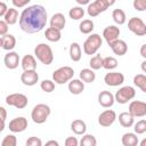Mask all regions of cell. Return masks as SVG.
Here are the masks:
<instances>
[{
  "instance_id": "obj_45",
  "label": "cell",
  "mask_w": 146,
  "mask_h": 146,
  "mask_svg": "<svg viewBox=\"0 0 146 146\" xmlns=\"http://www.w3.org/2000/svg\"><path fill=\"white\" fill-rule=\"evenodd\" d=\"M30 3V0H13V5L17 8H22L25 7Z\"/></svg>"
},
{
  "instance_id": "obj_28",
  "label": "cell",
  "mask_w": 146,
  "mask_h": 146,
  "mask_svg": "<svg viewBox=\"0 0 146 146\" xmlns=\"http://www.w3.org/2000/svg\"><path fill=\"white\" fill-rule=\"evenodd\" d=\"M44 36H46V39H47L48 41H50V42H57V41L60 40L62 33H60V31H58V30H56V29L48 27V29L46 30V32H44Z\"/></svg>"
},
{
  "instance_id": "obj_47",
  "label": "cell",
  "mask_w": 146,
  "mask_h": 146,
  "mask_svg": "<svg viewBox=\"0 0 146 146\" xmlns=\"http://www.w3.org/2000/svg\"><path fill=\"white\" fill-rule=\"evenodd\" d=\"M0 119L1 120H6L7 119V111L2 106H0Z\"/></svg>"
},
{
  "instance_id": "obj_18",
  "label": "cell",
  "mask_w": 146,
  "mask_h": 146,
  "mask_svg": "<svg viewBox=\"0 0 146 146\" xmlns=\"http://www.w3.org/2000/svg\"><path fill=\"white\" fill-rule=\"evenodd\" d=\"M110 47H111L112 51L115 55H117V56H123L128 51V46H127L125 41L124 40H121V39H117L116 41H114L113 43H111Z\"/></svg>"
},
{
  "instance_id": "obj_16",
  "label": "cell",
  "mask_w": 146,
  "mask_h": 146,
  "mask_svg": "<svg viewBox=\"0 0 146 146\" xmlns=\"http://www.w3.org/2000/svg\"><path fill=\"white\" fill-rule=\"evenodd\" d=\"M114 95L111 92V91H107V90H104V91H100L99 95H98V103L100 106L105 107V108H108L111 106H113L114 104Z\"/></svg>"
},
{
  "instance_id": "obj_10",
  "label": "cell",
  "mask_w": 146,
  "mask_h": 146,
  "mask_svg": "<svg viewBox=\"0 0 146 146\" xmlns=\"http://www.w3.org/2000/svg\"><path fill=\"white\" fill-rule=\"evenodd\" d=\"M104 82L110 87H119L124 82V75L121 72H110L105 74Z\"/></svg>"
},
{
  "instance_id": "obj_42",
  "label": "cell",
  "mask_w": 146,
  "mask_h": 146,
  "mask_svg": "<svg viewBox=\"0 0 146 146\" xmlns=\"http://www.w3.org/2000/svg\"><path fill=\"white\" fill-rule=\"evenodd\" d=\"M132 5H133V8L138 11H144L146 9V1L145 0H135Z\"/></svg>"
},
{
  "instance_id": "obj_35",
  "label": "cell",
  "mask_w": 146,
  "mask_h": 146,
  "mask_svg": "<svg viewBox=\"0 0 146 146\" xmlns=\"http://www.w3.org/2000/svg\"><path fill=\"white\" fill-rule=\"evenodd\" d=\"M89 65H90V70L92 71L100 70L103 67V57L100 55H95L94 57H91Z\"/></svg>"
},
{
  "instance_id": "obj_31",
  "label": "cell",
  "mask_w": 146,
  "mask_h": 146,
  "mask_svg": "<svg viewBox=\"0 0 146 146\" xmlns=\"http://www.w3.org/2000/svg\"><path fill=\"white\" fill-rule=\"evenodd\" d=\"M68 16L74 19V21H78V19H81L83 18L84 16V9L80 6H75V7H72L68 11Z\"/></svg>"
},
{
  "instance_id": "obj_38",
  "label": "cell",
  "mask_w": 146,
  "mask_h": 146,
  "mask_svg": "<svg viewBox=\"0 0 146 146\" xmlns=\"http://www.w3.org/2000/svg\"><path fill=\"white\" fill-rule=\"evenodd\" d=\"M135 133L136 135H143L146 132V121L145 120H139L137 123H135L133 127Z\"/></svg>"
},
{
  "instance_id": "obj_33",
  "label": "cell",
  "mask_w": 146,
  "mask_h": 146,
  "mask_svg": "<svg viewBox=\"0 0 146 146\" xmlns=\"http://www.w3.org/2000/svg\"><path fill=\"white\" fill-rule=\"evenodd\" d=\"M133 84L137 86L143 92H146V76L144 74H137L133 76Z\"/></svg>"
},
{
  "instance_id": "obj_39",
  "label": "cell",
  "mask_w": 146,
  "mask_h": 146,
  "mask_svg": "<svg viewBox=\"0 0 146 146\" xmlns=\"http://www.w3.org/2000/svg\"><path fill=\"white\" fill-rule=\"evenodd\" d=\"M1 146H17V138L14 135H7L2 139Z\"/></svg>"
},
{
  "instance_id": "obj_22",
  "label": "cell",
  "mask_w": 146,
  "mask_h": 146,
  "mask_svg": "<svg viewBox=\"0 0 146 146\" xmlns=\"http://www.w3.org/2000/svg\"><path fill=\"white\" fill-rule=\"evenodd\" d=\"M71 130L75 133V135H84L86 130H87V124L84 121L76 119L71 123Z\"/></svg>"
},
{
  "instance_id": "obj_9",
  "label": "cell",
  "mask_w": 146,
  "mask_h": 146,
  "mask_svg": "<svg viewBox=\"0 0 146 146\" xmlns=\"http://www.w3.org/2000/svg\"><path fill=\"white\" fill-rule=\"evenodd\" d=\"M128 112L133 117H143L146 115V103L140 100H132L129 104Z\"/></svg>"
},
{
  "instance_id": "obj_12",
  "label": "cell",
  "mask_w": 146,
  "mask_h": 146,
  "mask_svg": "<svg viewBox=\"0 0 146 146\" xmlns=\"http://www.w3.org/2000/svg\"><path fill=\"white\" fill-rule=\"evenodd\" d=\"M103 36L105 39V41L107 42V44L110 46L111 43H113L114 41H116L120 36V29L115 25H108L104 29L103 31Z\"/></svg>"
},
{
  "instance_id": "obj_43",
  "label": "cell",
  "mask_w": 146,
  "mask_h": 146,
  "mask_svg": "<svg viewBox=\"0 0 146 146\" xmlns=\"http://www.w3.org/2000/svg\"><path fill=\"white\" fill-rule=\"evenodd\" d=\"M6 34H8V24L5 21L0 19V36L2 38Z\"/></svg>"
},
{
  "instance_id": "obj_20",
  "label": "cell",
  "mask_w": 146,
  "mask_h": 146,
  "mask_svg": "<svg viewBox=\"0 0 146 146\" xmlns=\"http://www.w3.org/2000/svg\"><path fill=\"white\" fill-rule=\"evenodd\" d=\"M68 90L73 95H80L84 90V83L79 79H72L68 82Z\"/></svg>"
},
{
  "instance_id": "obj_37",
  "label": "cell",
  "mask_w": 146,
  "mask_h": 146,
  "mask_svg": "<svg viewBox=\"0 0 146 146\" xmlns=\"http://www.w3.org/2000/svg\"><path fill=\"white\" fill-rule=\"evenodd\" d=\"M40 88L44 91V92H52L55 90V83L54 81L51 80H43L41 83H40Z\"/></svg>"
},
{
  "instance_id": "obj_2",
  "label": "cell",
  "mask_w": 146,
  "mask_h": 146,
  "mask_svg": "<svg viewBox=\"0 0 146 146\" xmlns=\"http://www.w3.org/2000/svg\"><path fill=\"white\" fill-rule=\"evenodd\" d=\"M35 57L44 65H50L54 60V52L49 44L47 43H39L34 48Z\"/></svg>"
},
{
  "instance_id": "obj_11",
  "label": "cell",
  "mask_w": 146,
  "mask_h": 146,
  "mask_svg": "<svg viewBox=\"0 0 146 146\" xmlns=\"http://www.w3.org/2000/svg\"><path fill=\"white\" fill-rule=\"evenodd\" d=\"M116 120V113L113 110H106L104 112H102L98 116V123L102 127H111Z\"/></svg>"
},
{
  "instance_id": "obj_29",
  "label": "cell",
  "mask_w": 146,
  "mask_h": 146,
  "mask_svg": "<svg viewBox=\"0 0 146 146\" xmlns=\"http://www.w3.org/2000/svg\"><path fill=\"white\" fill-rule=\"evenodd\" d=\"M112 18H113V21H114L117 25H122V24H124L125 21H127L125 13H124L122 9H120V8H116V9L113 10V13H112Z\"/></svg>"
},
{
  "instance_id": "obj_25",
  "label": "cell",
  "mask_w": 146,
  "mask_h": 146,
  "mask_svg": "<svg viewBox=\"0 0 146 146\" xmlns=\"http://www.w3.org/2000/svg\"><path fill=\"white\" fill-rule=\"evenodd\" d=\"M2 48L7 51H11L16 46V38L13 34H6L2 38Z\"/></svg>"
},
{
  "instance_id": "obj_52",
  "label": "cell",
  "mask_w": 146,
  "mask_h": 146,
  "mask_svg": "<svg viewBox=\"0 0 146 146\" xmlns=\"http://www.w3.org/2000/svg\"><path fill=\"white\" fill-rule=\"evenodd\" d=\"M145 65H146V60H144V62L141 63V68H143V71H144V72L146 71V68H145Z\"/></svg>"
},
{
  "instance_id": "obj_36",
  "label": "cell",
  "mask_w": 146,
  "mask_h": 146,
  "mask_svg": "<svg viewBox=\"0 0 146 146\" xmlns=\"http://www.w3.org/2000/svg\"><path fill=\"white\" fill-rule=\"evenodd\" d=\"M113 3H114V1H108V0H96V1H94V5L96 6V8L98 9L99 13H104Z\"/></svg>"
},
{
  "instance_id": "obj_51",
  "label": "cell",
  "mask_w": 146,
  "mask_h": 146,
  "mask_svg": "<svg viewBox=\"0 0 146 146\" xmlns=\"http://www.w3.org/2000/svg\"><path fill=\"white\" fill-rule=\"evenodd\" d=\"M5 127H6V124H5V120H1V119H0V132L5 129Z\"/></svg>"
},
{
  "instance_id": "obj_21",
  "label": "cell",
  "mask_w": 146,
  "mask_h": 146,
  "mask_svg": "<svg viewBox=\"0 0 146 146\" xmlns=\"http://www.w3.org/2000/svg\"><path fill=\"white\" fill-rule=\"evenodd\" d=\"M135 117L129 112H122L119 114V122L123 128H130L133 125Z\"/></svg>"
},
{
  "instance_id": "obj_44",
  "label": "cell",
  "mask_w": 146,
  "mask_h": 146,
  "mask_svg": "<svg viewBox=\"0 0 146 146\" xmlns=\"http://www.w3.org/2000/svg\"><path fill=\"white\" fill-rule=\"evenodd\" d=\"M65 146H79V141L75 137H67L65 139Z\"/></svg>"
},
{
  "instance_id": "obj_1",
  "label": "cell",
  "mask_w": 146,
  "mask_h": 146,
  "mask_svg": "<svg viewBox=\"0 0 146 146\" xmlns=\"http://www.w3.org/2000/svg\"><path fill=\"white\" fill-rule=\"evenodd\" d=\"M48 21V14L43 6L32 5L26 7L19 16V26L21 29L29 33H39L43 30Z\"/></svg>"
},
{
  "instance_id": "obj_4",
  "label": "cell",
  "mask_w": 146,
  "mask_h": 146,
  "mask_svg": "<svg viewBox=\"0 0 146 146\" xmlns=\"http://www.w3.org/2000/svg\"><path fill=\"white\" fill-rule=\"evenodd\" d=\"M102 43H103V40L99 34H97V33L90 34L83 42L84 54L86 55H95L98 51V49L102 47Z\"/></svg>"
},
{
  "instance_id": "obj_27",
  "label": "cell",
  "mask_w": 146,
  "mask_h": 146,
  "mask_svg": "<svg viewBox=\"0 0 146 146\" xmlns=\"http://www.w3.org/2000/svg\"><path fill=\"white\" fill-rule=\"evenodd\" d=\"M3 21L8 24V25H14V24H16L17 23V21H18V11H17V9H15V8H9L8 10H7V13H6V15L3 16Z\"/></svg>"
},
{
  "instance_id": "obj_53",
  "label": "cell",
  "mask_w": 146,
  "mask_h": 146,
  "mask_svg": "<svg viewBox=\"0 0 146 146\" xmlns=\"http://www.w3.org/2000/svg\"><path fill=\"white\" fill-rule=\"evenodd\" d=\"M140 146H146V139H143V140H141Z\"/></svg>"
},
{
  "instance_id": "obj_34",
  "label": "cell",
  "mask_w": 146,
  "mask_h": 146,
  "mask_svg": "<svg viewBox=\"0 0 146 146\" xmlns=\"http://www.w3.org/2000/svg\"><path fill=\"white\" fill-rule=\"evenodd\" d=\"M80 146H96L97 145V139L92 135H83L81 140L79 141Z\"/></svg>"
},
{
  "instance_id": "obj_54",
  "label": "cell",
  "mask_w": 146,
  "mask_h": 146,
  "mask_svg": "<svg viewBox=\"0 0 146 146\" xmlns=\"http://www.w3.org/2000/svg\"><path fill=\"white\" fill-rule=\"evenodd\" d=\"M0 48H2V39H1V36H0Z\"/></svg>"
},
{
  "instance_id": "obj_7",
  "label": "cell",
  "mask_w": 146,
  "mask_h": 146,
  "mask_svg": "<svg viewBox=\"0 0 146 146\" xmlns=\"http://www.w3.org/2000/svg\"><path fill=\"white\" fill-rule=\"evenodd\" d=\"M6 104L9 106H14L18 110H23L29 104V99L24 94H10L6 97Z\"/></svg>"
},
{
  "instance_id": "obj_17",
  "label": "cell",
  "mask_w": 146,
  "mask_h": 146,
  "mask_svg": "<svg viewBox=\"0 0 146 146\" xmlns=\"http://www.w3.org/2000/svg\"><path fill=\"white\" fill-rule=\"evenodd\" d=\"M65 24H66V18L62 13H56L50 18V27L56 29L58 31H62L65 27Z\"/></svg>"
},
{
  "instance_id": "obj_50",
  "label": "cell",
  "mask_w": 146,
  "mask_h": 146,
  "mask_svg": "<svg viewBox=\"0 0 146 146\" xmlns=\"http://www.w3.org/2000/svg\"><path fill=\"white\" fill-rule=\"evenodd\" d=\"M79 5H89V0H76Z\"/></svg>"
},
{
  "instance_id": "obj_15",
  "label": "cell",
  "mask_w": 146,
  "mask_h": 146,
  "mask_svg": "<svg viewBox=\"0 0 146 146\" xmlns=\"http://www.w3.org/2000/svg\"><path fill=\"white\" fill-rule=\"evenodd\" d=\"M19 55L16 52V51H9L8 54L5 55V58H3V63H5V66L9 70H15L18 67V64H19Z\"/></svg>"
},
{
  "instance_id": "obj_41",
  "label": "cell",
  "mask_w": 146,
  "mask_h": 146,
  "mask_svg": "<svg viewBox=\"0 0 146 146\" xmlns=\"http://www.w3.org/2000/svg\"><path fill=\"white\" fill-rule=\"evenodd\" d=\"M87 13H88V15H89L90 17H96V16H98V15L100 14V13L98 11V9L96 8V6L94 5V2H91V3L88 5Z\"/></svg>"
},
{
  "instance_id": "obj_26",
  "label": "cell",
  "mask_w": 146,
  "mask_h": 146,
  "mask_svg": "<svg viewBox=\"0 0 146 146\" xmlns=\"http://www.w3.org/2000/svg\"><path fill=\"white\" fill-rule=\"evenodd\" d=\"M96 79V73L90 68H83L80 71V80L83 83H91Z\"/></svg>"
},
{
  "instance_id": "obj_14",
  "label": "cell",
  "mask_w": 146,
  "mask_h": 146,
  "mask_svg": "<svg viewBox=\"0 0 146 146\" xmlns=\"http://www.w3.org/2000/svg\"><path fill=\"white\" fill-rule=\"evenodd\" d=\"M21 81L24 86L32 87L39 81V74L36 71H24L21 75Z\"/></svg>"
},
{
  "instance_id": "obj_3",
  "label": "cell",
  "mask_w": 146,
  "mask_h": 146,
  "mask_svg": "<svg viewBox=\"0 0 146 146\" xmlns=\"http://www.w3.org/2000/svg\"><path fill=\"white\" fill-rule=\"evenodd\" d=\"M51 113V110L48 105L46 104H38L33 107L32 112H31V117L33 120L34 123L36 124H42L47 121V119L49 117Z\"/></svg>"
},
{
  "instance_id": "obj_19",
  "label": "cell",
  "mask_w": 146,
  "mask_h": 146,
  "mask_svg": "<svg viewBox=\"0 0 146 146\" xmlns=\"http://www.w3.org/2000/svg\"><path fill=\"white\" fill-rule=\"evenodd\" d=\"M21 65L24 71H35L36 70V60H35L34 56H32V55H25L22 58Z\"/></svg>"
},
{
  "instance_id": "obj_40",
  "label": "cell",
  "mask_w": 146,
  "mask_h": 146,
  "mask_svg": "<svg viewBox=\"0 0 146 146\" xmlns=\"http://www.w3.org/2000/svg\"><path fill=\"white\" fill-rule=\"evenodd\" d=\"M25 146H42V140L39 137L32 136V137L27 138V140L25 143Z\"/></svg>"
},
{
  "instance_id": "obj_23",
  "label": "cell",
  "mask_w": 146,
  "mask_h": 146,
  "mask_svg": "<svg viewBox=\"0 0 146 146\" xmlns=\"http://www.w3.org/2000/svg\"><path fill=\"white\" fill-rule=\"evenodd\" d=\"M121 141H122V145L123 146H137L139 140H138V137L136 133L133 132H127L122 136L121 138Z\"/></svg>"
},
{
  "instance_id": "obj_48",
  "label": "cell",
  "mask_w": 146,
  "mask_h": 146,
  "mask_svg": "<svg viewBox=\"0 0 146 146\" xmlns=\"http://www.w3.org/2000/svg\"><path fill=\"white\" fill-rule=\"evenodd\" d=\"M44 146H59V144H58L57 140L51 139V140H48V141L44 144Z\"/></svg>"
},
{
  "instance_id": "obj_6",
  "label": "cell",
  "mask_w": 146,
  "mask_h": 146,
  "mask_svg": "<svg viewBox=\"0 0 146 146\" xmlns=\"http://www.w3.org/2000/svg\"><path fill=\"white\" fill-rule=\"evenodd\" d=\"M136 96V90L131 86H124L120 88L115 95H114V100L117 102L119 104H127L131 99H133Z\"/></svg>"
},
{
  "instance_id": "obj_24",
  "label": "cell",
  "mask_w": 146,
  "mask_h": 146,
  "mask_svg": "<svg viewBox=\"0 0 146 146\" xmlns=\"http://www.w3.org/2000/svg\"><path fill=\"white\" fill-rule=\"evenodd\" d=\"M82 56L81 47L78 42H72L70 46V57L73 62H79Z\"/></svg>"
},
{
  "instance_id": "obj_46",
  "label": "cell",
  "mask_w": 146,
  "mask_h": 146,
  "mask_svg": "<svg viewBox=\"0 0 146 146\" xmlns=\"http://www.w3.org/2000/svg\"><path fill=\"white\" fill-rule=\"evenodd\" d=\"M7 10H8V7H7V5H6L5 2L0 1V17H3V16L6 15Z\"/></svg>"
},
{
  "instance_id": "obj_49",
  "label": "cell",
  "mask_w": 146,
  "mask_h": 146,
  "mask_svg": "<svg viewBox=\"0 0 146 146\" xmlns=\"http://www.w3.org/2000/svg\"><path fill=\"white\" fill-rule=\"evenodd\" d=\"M140 55L143 58H146V44H143L140 47Z\"/></svg>"
},
{
  "instance_id": "obj_8",
  "label": "cell",
  "mask_w": 146,
  "mask_h": 146,
  "mask_svg": "<svg viewBox=\"0 0 146 146\" xmlns=\"http://www.w3.org/2000/svg\"><path fill=\"white\" fill-rule=\"evenodd\" d=\"M128 29L138 36H143L146 34V24L139 17H131L128 21Z\"/></svg>"
},
{
  "instance_id": "obj_5",
  "label": "cell",
  "mask_w": 146,
  "mask_h": 146,
  "mask_svg": "<svg viewBox=\"0 0 146 146\" xmlns=\"http://www.w3.org/2000/svg\"><path fill=\"white\" fill-rule=\"evenodd\" d=\"M74 70L70 66H62L54 71L52 73V81L57 84H64L66 82H70L73 79Z\"/></svg>"
},
{
  "instance_id": "obj_32",
  "label": "cell",
  "mask_w": 146,
  "mask_h": 146,
  "mask_svg": "<svg viewBox=\"0 0 146 146\" xmlns=\"http://www.w3.org/2000/svg\"><path fill=\"white\" fill-rule=\"evenodd\" d=\"M103 67L107 71H111V70H114L117 67V60L116 58L112 57V56H107L105 58H103Z\"/></svg>"
},
{
  "instance_id": "obj_13",
  "label": "cell",
  "mask_w": 146,
  "mask_h": 146,
  "mask_svg": "<svg viewBox=\"0 0 146 146\" xmlns=\"http://www.w3.org/2000/svg\"><path fill=\"white\" fill-rule=\"evenodd\" d=\"M27 128V120L24 116H18L9 122V130L11 132H23Z\"/></svg>"
},
{
  "instance_id": "obj_30",
  "label": "cell",
  "mask_w": 146,
  "mask_h": 146,
  "mask_svg": "<svg viewBox=\"0 0 146 146\" xmlns=\"http://www.w3.org/2000/svg\"><path fill=\"white\" fill-rule=\"evenodd\" d=\"M94 27H95V25L91 19H83L79 25V30L82 34H90L92 32Z\"/></svg>"
}]
</instances>
